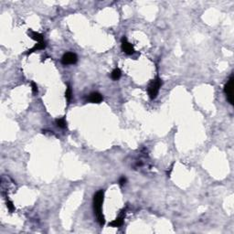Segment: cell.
Masks as SVG:
<instances>
[{
  "label": "cell",
  "instance_id": "cell-1",
  "mask_svg": "<svg viewBox=\"0 0 234 234\" xmlns=\"http://www.w3.org/2000/svg\"><path fill=\"white\" fill-rule=\"evenodd\" d=\"M104 190H99L98 192H96V194L93 197V209H94V213L97 217V220L100 223L101 226H104V217L102 212V206H103V202H104Z\"/></svg>",
  "mask_w": 234,
  "mask_h": 234
},
{
  "label": "cell",
  "instance_id": "cell-2",
  "mask_svg": "<svg viewBox=\"0 0 234 234\" xmlns=\"http://www.w3.org/2000/svg\"><path fill=\"white\" fill-rule=\"evenodd\" d=\"M162 80L160 78L155 79L154 80H152V82L149 84L148 86V89H147V92H148V95L151 99H155L156 98L157 94H158V92H159V89L161 88L162 86Z\"/></svg>",
  "mask_w": 234,
  "mask_h": 234
},
{
  "label": "cell",
  "instance_id": "cell-3",
  "mask_svg": "<svg viewBox=\"0 0 234 234\" xmlns=\"http://www.w3.org/2000/svg\"><path fill=\"white\" fill-rule=\"evenodd\" d=\"M224 92L227 99L231 104H233V75H232L224 87Z\"/></svg>",
  "mask_w": 234,
  "mask_h": 234
},
{
  "label": "cell",
  "instance_id": "cell-4",
  "mask_svg": "<svg viewBox=\"0 0 234 234\" xmlns=\"http://www.w3.org/2000/svg\"><path fill=\"white\" fill-rule=\"evenodd\" d=\"M78 60L77 55L72 52H66L61 59V62L64 65H71V64H75Z\"/></svg>",
  "mask_w": 234,
  "mask_h": 234
},
{
  "label": "cell",
  "instance_id": "cell-5",
  "mask_svg": "<svg viewBox=\"0 0 234 234\" xmlns=\"http://www.w3.org/2000/svg\"><path fill=\"white\" fill-rule=\"evenodd\" d=\"M122 51L127 55H132L133 53H134L133 46L127 41L125 37L122 39Z\"/></svg>",
  "mask_w": 234,
  "mask_h": 234
},
{
  "label": "cell",
  "instance_id": "cell-6",
  "mask_svg": "<svg viewBox=\"0 0 234 234\" xmlns=\"http://www.w3.org/2000/svg\"><path fill=\"white\" fill-rule=\"evenodd\" d=\"M88 100L92 104H100L103 101V96L99 92H92L90 94Z\"/></svg>",
  "mask_w": 234,
  "mask_h": 234
},
{
  "label": "cell",
  "instance_id": "cell-7",
  "mask_svg": "<svg viewBox=\"0 0 234 234\" xmlns=\"http://www.w3.org/2000/svg\"><path fill=\"white\" fill-rule=\"evenodd\" d=\"M46 46H47V44H46V42H45V41H42V42H37V44H36V45H35L32 49H30V50H28V51H27V54L28 55V54H31V53L37 51H39V50H44V49L46 48Z\"/></svg>",
  "mask_w": 234,
  "mask_h": 234
},
{
  "label": "cell",
  "instance_id": "cell-8",
  "mask_svg": "<svg viewBox=\"0 0 234 234\" xmlns=\"http://www.w3.org/2000/svg\"><path fill=\"white\" fill-rule=\"evenodd\" d=\"M124 219H125L124 216H120V217L116 218L114 220H113L112 222H110L109 226L113 227V228H119L124 224Z\"/></svg>",
  "mask_w": 234,
  "mask_h": 234
},
{
  "label": "cell",
  "instance_id": "cell-9",
  "mask_svg": "<svg viewBox=\"0 0 234 234\" xmlns=\"http://www.w3.org/2000/svg\"><path fill=\"white\" fill-rule=\"evenodd\" d=\"M30 37L37 42H42L43 41V35H41L39 32L36 31H30Z\"/></svg>",
  "mask_w": 234,
  "mask_h": 234
},
{
  "label": "cell",
  "instance_id": "cell-10",
  "mask_svg": "<svg viewBox=\"0 0 234 234\" xmlns=\"http://www.w3.org/2000/svg\"><path fill=\"white\" fill-rule=\"evenodd\" d=\"M121 75H122L121 70H120L119 68H116V69H114V70L113 71V72H112V74H111V77H112L113 80H116L120 79Z\"/></svg>",
  "mask_w": 234,
  "mask_h": 234
},
{
  "label": "cell",
  "instance_id": "cell-11",
  "mask_svg": "<svg viewBox=\"0 0 234 234\" xmlns=\"http://www.w3.org/2000/svg\"><path fill=\"white\" fill-rule=\"evenodd\" d=\"M72 87L70 85H68L67 89H66V92H65V97H66V100L68 103L71 102L72 100Z\"/></svg>",
  "mask_w": 234,
  "mask_h": 234
},
{
  "label": "cell",
  "instance_id": "cell-12",
  "mask_svg": "<svg viewBox=\"0 0 234 234\" xmlns=\"http://www.w3.org/2000/svg\"><path fill=\"white\" fill-rule=\"evenodd\" d=\"M56 123H57V125L60 128H65L66 125H67V123L65 121L64 118H60V119H57L56 120Z\"/></svg>",
  "mask_w": 234,
  "mask_h": 234
},
{
  "label": "cell",
  "instance_id": "cell-13",
  "mask_svg": "<svg viewBox=\"0 0 234 234\" xmlns=\"http://www.w3.org/2000/svg\"><path fill=\"white\" fill-rule=\"evenodd\" d=\"M6 207H7L8 210H9L10 212H12V211L15 210V206L13 205V202L10 201V200H7V202H6Z\"/></svg>",
  "mask_w": 234,
  "mask_h": 234
},
{
  "label": "cell",
  "instance_id": "cell-14",
  "mask_svg": "<svg viewBox=\"0 0 234 234\" xmlns=\"http://www.w3.org/2000/svg\"><path fill=\"white\" fill-rule=\"evenodd\" d=\"M31 87H32V92H33V93H37V92H38V86H37V84H36L34 81L31 82Z\"/></svg>",
  "mask_w": 234,
  "mask_h": 234
},
{
  "label": "cell",
  "instance_id": "cell-15",
  "mask_svg": "<svg viewBox=\"0 0 234 234\" xmlns=\"http://www.w3.org/2000/svg\"><path fill=\"white\" fill-rule=\"evenodd\" d=\"M125 182H126V179H125V177L121 178L120 180H119V184H120V185H124V184H125Z\"/></svg>",
  "mask_w": 234,
  "mask_h": 234
}]
</instances>
